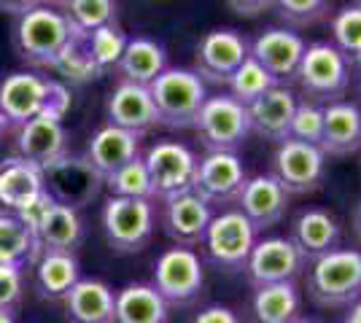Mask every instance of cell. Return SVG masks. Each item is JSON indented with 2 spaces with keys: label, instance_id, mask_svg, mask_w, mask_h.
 I'll list each match as a JSON object with an SVG mask.
<instances>
[{
  "label": "cell",
  "instance_id": "d590c367",
  "mask_svg": "<svg viewBox=\"0 0 361 323\" xmlns=\"http://www.w3.org/2000/svg\"><path fill=\"white\" fill-rule=\"evenodd\" d=\"M106 186L111 197H130V200H151L154 202V186H151L149 170L143 156H135L116 172L106 175Z\"/></svg>",
  "mask_w": 361,
  "mask_h": 323
},
{
  "label": "cell",
  "instance_id": "ffe728a7",
  "mask_svg": "<svg viewBox=\"0 0 361 323\" xmlns=\"http://www.w3.org/2000/svg\"><path fill=\"white\" fill-rule=\"evenodd\" d=\"M288 240L297 246L302 259L310 264L316 262L318 256H324V253H329L334 248H340L343 224L326 208H305V210H300V213L294 215Z\"/></svg>",
  "mask_w": 361,
  "mask_h": 323
},
{
  "label": "cell",
  "instance_id": "e0dca14e",
  "mask_svg": "<svg viewBox=\"0 0 361 323\" xmlns=\"http://www.w3.org/2000/svg\"><path fill=\"white\" fill-rule=\"evenodd\" d=\"M68 151H71V138L62 119L57 116L41 113L14 129V154L38 167H46L49 162L60 159Z\"/></svg>",
  "mask_w": 361,
  "mask_h": 323
},
{
  "label": "cell",
  "instance_id": "6da1fadb",
  "mask_svg": "<svg viewBox=\"0 0 361 323\" xmlns=\"http://www.w3.org/2000/svg\"><path fill=\"white\" fill-rule=\"evenodd\" d=\"M0 110L11 124V132L41 113L65 119V113L71 110V89L60 78L16 70L0 81Z\"/></svg>",
  "mask_w": 361,
  "mask_h": 323
},
{
  "label": "cell",
  "instance_id": "d6986e66",
  "mask_svg": "<svg viewBox=\"0 0 361 323\" xmlns=\"http://www.w3.org/2000/svg\"><path fill=\"white\" fill-rule=\"evenodd\" d=\"M288 202H291L288 191L267 172V175H254V178H248L235 205H238V210L251 221V227H254L256 234H259V232L278 227V224L286 218Z\"/></svg>",
  "mask_w": 361,
  "mask_h": 323
},
{
  "label": "cell",
  "instance_id": "836d02e7",
  "mask_svg": "<svg viewBox=\"0 0 361 323\" xmlns=\"http://www.w3.org/2000/svg\"><path fill=\"white\" fill-rule=\"evenodd\" d=\"M116 8H119L116 0H68L62 6V14L68 19L71 30L90 35V32L116 22Z\"/></svg>",
  "mask_w": 361,
  "mask_h": 323
},
{
  "label": "cell",
  "instance_id": "681fc988",
  "mask_svg": "<svg viewBox=\"0 0 361 323\" xmlns=\"http://www.w3.org/2000/svg\"><path fill=\"white\" fill-rule=\"evenodd\" d=\"M46 3H49V6H54V8H62L68 0H46Z\"/></svg>",
  "mask_w": 361,
  "mask_h": 323
},
{
  "label": "cell",
  "instance_id": "f907efd6",
  "mask_svg": "<svg viewBox=\"0 0 361 323\" xmlns=\"http://www.w3.org/2000/svg\"><path fill=\"white\" fill-rule=\"evenodd\" d=\"M291 323H321V321H316V318H297V321H291Z\"/></svg>",
  "mask_w": 361,
  "mask_h": 323
},
{
  "label": "cell",
  "instance_id": "484cf974",
  "mask_svg": "<svg viewBox=\"0 0 361 323\" xmlns=\"http://www.w3.org/2000/svg\"><path fill=\"white\" fill-rule=\"evenodd\" d=\"M140 140L143 135H137V132L106 124L92 135L90 146H87V159L92 162V167L106 178L124 167L127 162H133L135 156H140Z\"/></svg>",
  "mask_w": 361,
  "mask_h": 323
},
{
  "label": "cell",
  "instance_id": "60d3db41",
  "mask_svg": "<svg viewBox=\"0 0 361 323\" xmlns=\"http://www.w3.org/2000/svg\"><path fill=\"white\" fill-rule=\"evenodd\" d=\"M25 293V277H22V267L14 264H0V310L14 312L22 302Z\"/></svg>",
  "mask_w": 361,
  "mask_h": 323
},
{
  "label": "cell",
  "instance_id": "ac0fdd59",
  "mask_svg": "<svg viewBox=\"0 0 361 323\" xmlns=\"http://www.w3.org/2000/svg\"><path fill=\"white\" fill-rule=\"evenodd\" d=\"M211 218L213 208L195 191H183L170 200H162V229L176 246H200Z\"/></svg>",
  "mask_w": 361,
  "mask_h": 323
},
{
  "label": "cell",
  "instance_id": "cb8c5ba5",
  "mask_svg": "<svg viewBox=\"0 0 361 323\" xmlns=\"http://www.w3.org/2000/svg\"><path fill=\"white\" fill-rule=\"evenodd\" d=\"M318 148L326 156H350L361 151V108L350 100L324 106V135Z\"/></svg>",
  "mask_w": 361,
  "mask_h": 323
},
{
  "label": "cell",
  "instance_id": "ba28073f",
  "mask_svg": "<svg viewBox=\"0 0 361 323\" xmlns=\"http://www.w3.org/2000/svg\"><path fill=\"white\" fill-rule=\"evenodd\" d=\"M200 246L205 251V259L216 270L243 272V267L256 246V229L238 208H229V210L213 215Z\"/></svg>",
  "mask_w": 361,
  "mask_h": 323
},
{
  "label": "cell",
  "instance_id": "816d5d0a",
  "mask_svg": "<svg viewBox=\"0 0 361 323\" xmlns=\"http://www.w3.org/2000/svg\"><path fill=\"white\" fill-rule=\"evenodd\" d=\"M356 68H359V87H361V60L356 62Z\"/></svg>",
  "mask_w": 361,
  "mask_h": 323
},
{
  "label": "cell",
  "instance_id": "7c38bea8",
  "mask_svg": "<svg viewBox=\"0 0 361 323\" xmlns=\"http://www.w3.org/2000/svg\"><path fill=\"white\" fill-rule=\"evenodd\" d=\"M324 172H326V154L318 146L294 138L275 146L270 175L286 189L288 197L318 191L324 184Z\"/></svg>",
  "mask_w": 361,
  "mask_h": 323
},
{
  "label": "cell",
  "instance_id": "4dcf8cb0",
  "mask_svg": "<svg viewBox=\"0 0 361 323\" xmlns=\"http://www.w3.org/2000/svg\"><path fill=\"white\" fill-rule=\"evenodd\" d=\"M302 312V293L294 280L259 286L251 296V315L256 323H291Z\"/></svg>",
  "mask_w": 361,
  "mask_h": 323
},
{
  "label": "cell",
  "instance_id": "e575fe53",
  "mask_svg": "<svg viewBox=\"0 0 361 323\" xmlns=\"http://www.w3.org/2000/svg\"><path fill=\"white\" fill-rule=\"evenodd\" d=\"M127 41H130V35L124 32V27H121L119 22H111L106 27L90 32L87 44H90V54L92 60H94V65H97V70H100V76L116 70L121 54L127 49Z\"/></svg>",
  "mask_w": 361,
  "mask_h": 323
},
{
  "label": "cell",
  "instance_id": "44dd1931",
  "mask_svg": "<svg viewBox=\"0 0 361 323\" xmlns=\"http://www.w3.org/2000/svg\"><path fill=\"white\" fill-rule=\"evenodd\" d=\"M300 97L288 87H272L262 97H256L248 106V124L251 132L270 143H283L291 135V119L297 110Z\"/></svg>",
  "mask_w": 361,
  "mask_h": 323
},
{
  "label": "cell",
  "instance_id": "4fadbf2b",
  "mask_svg": "<svg viewBox=\"0 0 361 323\" xmlns=\"http://www.w3.org/2000/svg\"><path fill=\"white\" fill-rule=\"evenodd\" d=\"M251 54V41L232 27H216L195 49V73L205 84H226Z\"/></svg>",
  "mask_w": 361,
  "mask_h": 323
},
{
  "label": "cell",
  "instance_id": "ab89813d",
  "mask_svg": "<svg viewBox=\"0 0 361 323\" xmlns=\"http://www.w3.org/2000/svg\"><path fill=\"white\" fill-rule=\"evenodd\" d=\"M321 135H324V106L300 97L297 110H294V119H291V135L288 138L318 146Z\"/></svg>",
  "mask_w": 361,
  "mask_h": 323
},
{
  "label": "cell",
  "instance_id": "f6af8a7d",
  "mask_svg": "<svg viewBox=\"0 0 361 323\" xmlns=\"http://www.w3.org/2000/svg\"><path fill=\"white\" fill-rule=\"evenodd\" d=\"M343 323H361V299H359V302H353V305L348 308Z\"/></svg>",
  "mask_w": 361,
  "mask_h": 323
},
{
  "label": "cell",
  "instance_id": "7bdbcfd3",
  "mask_svg": "<svg viewBox=\"0 0 361 323\" xmlns=\"http://www.w3.org/2000/svg\"><path fill=\"white\" fill-rule=\"evenodd\" d=\"M195 323H240L235 310L224 308V305H211V308L200 310Z\"/></svg>",
  "mask_w": 361,
  "mask_h": 323
},
{
  "label": "cell",
  "instance_id": "74e56055",
  "mask_svg": "<svg viewBox=\"0 0 361 323\" xmlns=\"http://www.w3.org/2000/svg\"><path fill=\"white\" fill-rule=\"evenodd\" d=\"M331 30V44L345 54L350 65L361 60V6H345L337 14L331 16L329 22Z\"/></svg>",
  "mask_w": 361,
  "mask_h": 323
},
{
  "label": "cell",
  "instance_id": "5b68a950",
  "mask_svg": "<svg viewBox=\"0 0 361 323\" xmlns=\"http://www.w3.org/2000/svg\"><path fill=\"white\" fill-rule=\"evenodd\" d=\"M159 127L192 129L202 103L208 100V84L189 68H167L149 87Z\"/></svg>",
  "mask_w": 361,
  "mask_h": 323
},
{
  "label": "cell",
  "instance_id": "d6a6232c",
  "mask_svg": "<svg viewBox=\"0 0 361 323\" xmlns=\"http://www.w3.org/2000/svg\"><path fill=\"white\" fill-rule=\"evenodd\" d=\"M90 35H81V32H71L68 44L62 46V51L57 54V60L51 62L49 70H54L60 81L68 87H84L94 78H100V70L92 60L90 44H87Z\"/></svg>",
  "mask_w": 361,
  "mask_h": 323
},
{
  "label": "cell",
  "instance_id": "52a82bcc",
  "mask_svg": "<svg viewBox=\"0 0 361 323\" xmlns=\"http://www.w3.org/2000/svg\"><path fill=\"white\" fill-rule=\"evenodd\" d=\"M41 170H44L46 194L60 205L73 208V210H84L87 205H92L106 186V178L92 167L87 154L68 151Z\"/></svg>",
  "mask_w": 361,
  "mask_h": 323
},
{
  "label": "cell",
  "instance_id": "c3c4849f",
  "mask_svg": "<svg viewBox=\"0 0 361 323\" xmlns=\"http://www.w3.org/2000/svg\"><path fill=\"white\" fill-rule=\"evenodd\" d=\"M0 323H14V312H6V310H0Z\"/></svg>",
  "mask_w": 361,
  "mask_h": 323
},
{
  "label": "cell",
  "instance_id": "7a4b0ae2",
  "mask_svg": "<svg viewBox=\"0 0 361 323\" xmlns=\"http://www.w3.org/2000/svg\"><path fill=\"white\" fill-rule=\"evenodd\" d=\"M307 296L318 308H350L361 299V251L334 248L310 262Z\"/></svg>",
  "mask_w": 361,
  "mask_h": 323
},
{
  "label": "cell",
  "instance_id": "2e32d148",
  "mask_svg": "<svg viewBox=\"0 0 361 323\" xmlns=\"http://www.w3.org/2000/svg\"><path fill=\"white\" fill-rule=\"evenodd\" d=\"M305 49V38L291 27H267L251 41V57L275 78L278 87H288L297 78Z\"/></svg>",
  "mask_w": 361,
  "mask_h": 323
},
{
  "label": "cell",
  "instance_id": "b9f144b4",
  "mask_svg": "<svg viewBox=\"0 0 361 323\" xmlns=\"http://www.w3.org/2000/svg\"><path fill=\"white\" fill-rule=\"evenodd\" d=\"M226 3L235 14L245 16V19H254V16H262L264 11L275 8V0H226Z\"/></svg>",
  "mask_w": 361,
  "mask_h": 323
},
{
  "label": "cell",
  "instance_id": "f546056e",
  "mask_svg": "<svg viewBox=\"0 0 361 323\" xmlns=\"http://www.w3.org/2000/svg\"><path fill=\"white\" fill-rule=\"evenodd\" d=\"M116 323H170V305L151 283H130L116 291Z\"/></svg>",
  "mask_w": 361,
  "mask_h": 323
},
{
  "label": "cell",
  "instance_id": "4316f807",
  "mask_svg": "<svg viewBox=\"0 0 361 323\" xmlns=\"http://www.w3.org/2000/svg\"><path fill=\"white\" fill-rule=\"evenodd\" d=\"M38 251H60V253H75L84 243V221L78 210L54 202L35 229Z\"/></svg>",
  "mask_w": 361,
  "mask_h": 323
},
{
  "label": "cell",
  "instance_id": "8fae6325",
  "mask_svg": "<svg viewBox=\"0 0 361 323\" xmlns=\"http://www.w3.org/2000/svg\"><path fill=\"white\" fill-rule=\"evenodd\" d=\"M149 170L154 200H170L176 194L192 191L200 156L180 140H157L143 154Z\"/></svg>",
  "mask_w": 361,
  "mask_h": 323
},
{
  "label": "cell",
  "instance_id": "f5cc1de1",
  "mask_svg": "<svg viewBox=\"0 0 361 323\" xmlns=\"http://www.w3.org/2000/svg\"><path fill=\"white\" fill-rule=\"evenodd\" d=\"M359 6H361V0H359Z\"/></svg>",
  "mask_w": 361,
  "mask_h": 323
},
{
  "label": "cell",
  "instance_id": "1f68e13d",
  "mask_svg": "<svg viewBox=\"0 0 361 323\" xmlns=\"http://www.w3.org/2000/svg\"><path fill=\"white\" fill-rule=\"evenodd\" d=\"M38 256L41 251L30 227L16 213L0 210V264H14L25 270L38 262Z\"/></svg>",
  "mask_w": 361,
  "mask_h": 323
},
{
  "label": "cell",
  "instance_id": "9a60e30c",
  "mask_svg": "<svg viewBox=\"0 0 361 323\" xmlns=\"http://www.w3.org/2000/svg\"><path fill=\"white\" fill-rule=\"evenodd\" d=\"M305 267L307 262L302 259V253L288 237H264V240H256L243 272L248 277V283L259 289V286L288 283V280L297 283Z\"/></svg>",
  "mask_w": 361,
  "mask_h": 323
},
{
  "label": "cell",
  "instance_id": "d4e9b609",
  "mask_svg": "<svg viewBox=\"0 0 361 323\" xmlns=\"http://www.w3.org/2000/svg\"><path fill=\"white\" fill-rule=\"evenodd\" d=\"M68 323H116V293L97 277H81L65 296Z\"/></svg>",
  "mask_w": 361,
  "mask_h": 323
},
{
  "label": "cell",
  "instance_id": "7402d4cb",
  "mask_svg": "<svg viewBox=\"0 0 361 323\" xmlns=\"http://www.w3.org/2000/svg\"><path fill=\"white\" fill-rule=\"evenodd\" d=\"M44 194V170L38 165L16 154L0 159V210L19 215Z\"/></svg>",
  "mask_w": 361,
  "mask_h": 323
},
{
  "label": "cell",
  "instance_id": "bcb514c9",
  "mask_svg": "<svg viewBox=\"0 0 361 323\" xmlns=\"http://www.w3.org/2000/svg\"><path fill=\"white\" fill-rule=\"evenodd\" d=\"M11 135V124H8V119H6V113L0 110V146L6 143V138Z\"/></svg>",
  "mask_w": 361,
  "mask_h": 323
},
{
  "label": "cell",
  "instance_id": "5bb4252c",
  "mask_svg": "<svg viewBox=\"0 0 361 323\" xmlns=\"http://www.w3.org/2000/svg\"><path fill=\"white\" fill-rule=\"evenodd\" d=\"M248 172L243 159L235 151H208L197 165L192 191L208 205H232L240 197Z\"/></svg>",
  "mask_w": 361,
  "mask_h": 323
},
{
  "label": "cell",
  "instance_id": "3957f363",
  "mask_svg": "<svg viewBox=\"0 0 361 323\" xmlns=\"http://www.w3.org/2000/svg\"><path fill=\"white\" fill-rule=\"evenodd\" d=\"M71 25L60 8L38 6L25 16H16L11 27V46L16 57L30 68H51L71 38Z\"/></svg>",
  "mask_w": 361,
  "mask_h": 323
},
{
  "label": "cell",
  "instance_id": "30bf717a",
  "mask_svg": "<svg viewBox=\"0 0 361 323\" xmlns=\"http://www.w3.org/2000/svg\"><path fill=\"white\" fill-rule=\"evenodd\" d=\"M167 305L186 308L200 299L205 289V264L195 248H167L154 262V283Z\"/></svg>",
  "mask_w": 361,
  "mask_h": 323
},
{
  "label": "cell",
  "instance_id": "7dc6e473",
  "mask_svg": "<svg viewBox=\"0 0 361 323\" xmlns=\"http://www.w3.org/2000/svg\"><path fill=\"white\" fill-rule=\"evenodd\" d=\"M353 232H356V237L361 240V200L356 202V210H353Z\"/></svg>",
  "mask_w": 361,
  "mask_h": 323
},
{
  "label": "cell",
  "instance_id": "277c9868",
  "mask_svg": "<svg viewBox=\"0 0 361 323\" xmlns=\"http://www.w3.org/2000/svg\"><path fill=\"white\" fill-rule=\"evenodd\" d=\"M350 70H353L350 60L331 41H316L305 49L294 81L305 94V100L329 106L345 97L350 87Z\"/></svg>",
  "mask_w": 361,
  "mask_h": 323
},
{
  "label": "cell",
  "instance_id": "8d00e7d4",
  "mask_svg": "<svg viewBox=\"0 0 361 323\" xmlns=\"http://www.w3.org/2000/svg\"><path fill=\"white\" fill-rule=\"evenodd\" d=\"M226 87H229V92L226 94H232L238 103H243V106L248 108L256 97H262L267 89L278 87V84H275V78H272L270 73H267V70L248 54V57L243 60L240 68L232 73V78L226 81Z\"/></svg>",
  "mask_w": 361,
  "mask_h": 323
},
{
  "label": "cell",
  "instance_id": "9c48e42d",
  "mask_svg": "<svg viewBox=\"0 0 361 323\" xmlns=\"http://www.w3.org/2000/svg\"><path fill=\"white\" fill-rule=\"evenodd\" d=\"M157 229V210L151 200L108 197L103 205V232L116 253H137L151 243Z\"/></svg>",
  "mask_w": 361,
  "mask_h": 323
},
{
  "label": "cell",
  "instance_id": "ee69618b",
  "mask_svg": "<svg viewBox=\"0 0 361 323\" xmlns=\"http://www.w3.org/2000/svg\"><path fill=\"white\" fill-rule=\"evenodd\" d=\"M38 6H49L46 0H0V11L8 16H25L27 11L38 8Z\"/></svg>",
  "mask_w": 361,
  "mask_h": 323
},
{
  "label": "cell",
  "instance_id": "603a6c76",
  "mask_svg": "<svg viewBox=\"0 0 361 323\" xmlns=\"http://www.w3.org/2000/svg\"><path fill=\"white\" fill-rule=\"evenodd\" d=\"M106 116L108 124L137 132V135H146L159 124L149 87L130 84V81H119L111 89L106 100Z\"/></svg>",
  "mask_w": 361,
  "mask_h": 323
},
{
  "label": "cell",
  "instance_id": "f35d334b",
  "mask_svg": "<svg viewBox=\"0 0 361 323\" xmlns=\"http://www.w3.org/2000/svg\"><path fill=\"white\" fill-rule=\"evenodd\" d=\"M331 11V0H275V14L291 27H316Z\"/></svg>",
  "mask_w": 361,
  "mask_h": 323
},
{
  "label": "cell",
  "instance_id": "83f0119b",
  "mask_svg": "<svg viewBox=\"0 0 361 323\" xmlns=\"http://www.w3.org/2000/svg\"><path fill=\"white\" fill-rule=\"evenodd\" d=\"M167 68V49L157 44L154 38H130L127 49L121 54L116 73L119 81H130V84H140V87H151L157 76H162Z\"/></svg>",
  "mask_w": 361,
  "mask_h": 323
},
{
  "label": "cell",
  "instance_id": "8992f818",
  "mask_svg": "<svg viewBox=\"0 0 361 323\" xmlns=\"http://www.w3.org/2000/svg\"><path fill=\"white\" fill-rule=\"evenodd\" d=\"M192 129L208 151H235L238 154V148L251 135L248 108L238 103L232 94H208Z\"/></svg>",
  "mask_w": 361,
  "mask_h": 323
},
{
  "label": "cell",
  "instance_id": "f1b7e54d",
  "mask_svg": "<svg viewBox=\"0 0 361 323\" xmlns=\"http://www.w3.org/2000/svg\"><path fill=\"white\" fill-rule=\"evenodd\" d=\"M35 270V286L38 293L49 302H65L75 283L81 280L78 259L75 253H60V251H44L38 262L32 264Z\"/></svg>",
  "mask_w": 361,
  "mask_h": 323
}]
</instances>
